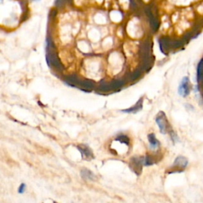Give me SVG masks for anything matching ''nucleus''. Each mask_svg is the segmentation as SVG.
Returning <instances> with one entry per match:
<instances>
[{
    "mask_svg": "<svg viewBox=\"0 0 203 203\" xmlns=\"http://www.w3.org/2000/svg\"><path fill=\"white\" fill-rule=\"evenodd\" d=\"M190 90H191V86L189 77H183L178 86V94L182 98H186L190 94Z\"/></svg>",
    "mask_w": 203,
    "mask_h": 203,
    "instance_id": "obj_2",
    "label": "nucleus"
},
{
    "mask_svg": "<svg viewBox=\"0 0 203 203\" xmlns=\"http://www.w3.org/2000/svg\"><path fill=\"white\" fill-rule=\"evenodd\" d=\"M25 188H26V186H25V183H21L20 185V186L18 187V193H23L25 192Z\"/></svg>",
    "mask_w": 203,
    "mask_h": 203,
    "instance_id": "obj_10",
    "label": "nucleus"
},
{
    "mask_svg": "<svg viewBox=\"0 0 203 203\" xmlns=\"http://www.w3.org/2000/svg\"><path fill=\"white\" fill-rule=\"evenodd\" d=\"M79 151H80L81 155H82V157L84 159H91L92 158H94V155H93V152H92L91 149L87 145H84V144H82V145L77 146Z\"/></svg>",
    "mask_w": 203,
    "mask_h": 203,
    "instance_id": "obj_4",
    "label": "nucleus"
},
{
    "mask_svg": "<svg viewBox=\"0 0 203 203\" xmlns=\"http://www.w3.org/2000/svg\"><path fill=\"white\" fill-rule=\"evenodd\" d=\"M141 108H142V100L140 99V100H139V101H138L136 104H135L134 106H132V107L129 108V109H123V110H121V111L124 112V113H136V112L139 111Z\"/></svg>",
    "mask_w": 203,
    "mask_h": 203,
    "instance_id": "obj_7",
    "label": "nucleus"
},
{
    "mask_svg": "<svg viewBox=\"0 0 203 203\" xmlns=\"http://www.w3.org/2000/svg\"><path fill=\"white\" fill-rule=\"evenodd\" d=\"M202 69H203V59H201L200 62L197 64V81L200 79L201 74H202Z\"/></svg>",
    "mask_w": 203,
    "mask_h": 203,
    "instance_id": "obj_8",
    "label": "nucleus"
},
{
    "mask_svg": "<svg viewBox=\"0 0 203 203\" xmlns=\"http://www.w3.org/2000/svg\"><path fill=\"white\" fill-rule=\"evenodd\" d=\"M147 140H148V143H149V148L151 151H156L159 147V141L156 138L155 135L153 132L149 133L147 135Z\"/></svg>",
    "mask_w": 203,
    "mask_h": 203,
    "instance_id": "obj_5",
    "label": "nucleus"
},
{
    "mask_svg": "<svg viewBox=\"0 0 203 203\" xmlns=\"http://www.w3.org/2000/svg\"><path fill=\"white\" fill-rule=\"evenodd\" d=\"M155 123L162 134H167L170 131V124L164 112L160 111L157 113L155 117Z\"/></svg>",
    "mask_w": 203,
    "mask_h": 203,
    "instance_id": "obj_1",
    "label": "nucleus"
},
{
    "mask_svg": "<svg viewBox=\"0 0 203 203\" xmlns=\"http://www.w3.org/2000/svg\"><path fill=\"white\" fill-rule=\"evenodd\" d=\"M169 132L170 133V138H171L172 141L174 142V143H176V142H178V136L176 135V133H175V132H174L173 131H171V130H170Z\"/></svg>",
    "mask_w": 203,
    "mask_h": 203,
    "instance_id": "obj_9",
    "label": "nucleus"
},
{
    "mask_svg": "<svg viewBox=\"0 0 203 203\" xmlns=\"http://www.w3.org/2000/svg\"><path fill=\"white\" fill-rule=\"evenodd\" d=\"M188 163H189V161H188L187 158H186L183 155H178L174 159V163H173V167L182 170V169H185L187 167Z\"/></svg>",
    "mask_w": 203,
    "mask_h": 203,
    "instance_id": "obj_3",
    "label": "nucleus"
},
{
    "mask_svg": "<svg viewBox=\"0 0 203 203\" xmlns=\"http://www.w3.org/2000/svg\"><path fill=\"white\" fill-rule=\"evenodd\" d=\"M81 176L84 179H89V180L95 181L97 179L95 174L92 172L91 170H88V169H82L81 170Z\"/></svg>",
    "mask_w": 203,
    "mask_h": 203,
    "instance_id": "obj_6",
    "label": "nucleus"
}]
</instances>
